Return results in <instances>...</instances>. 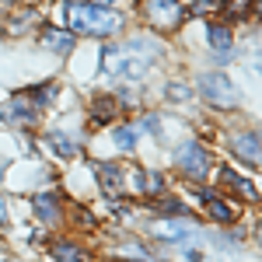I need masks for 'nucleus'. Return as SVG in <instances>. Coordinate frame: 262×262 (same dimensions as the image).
I'll list each match as a JSON object with an SVG mask.
<instances>
[{
  "instance_id": "nucleus-1",
  "label": "nucleus",
  "mask_w": 262,
  "mask_h": 262,
  "mask_svg": "<svg viewBox=\"0 0 262 262\" xmlns=\"http://www.w3.org/2000/svg\"><path fill=\"white\" fill-rule=\"evenodd\" d=\"M122 28V14L119 11H108L101 4H67V32L70 35H116Z\"/></svg>"
},
{
  "instance_id": "nucleus-2",
  "label": "nucleus",
  "mask_w": 262,
  "mask_h": 262,
  "mask_svg": "<svg viewBox=\"0 0 262 262\" xmlns=\"http://www.w3.org/2000/svg\"><path fill=\"white\" fill-rule=\"evenodd\" d=\"M105 74H112V77H122V81L137 84L147 77V70H150V53H147V46L143 42H126V46H112V49H105Z\"/></svg>"
},
{
  "instance_id": "nucleus-3",
  "label": "nucleus",
  "mask_w": 262,
  "mask_h": 262,
  "mask_svg": "<svg viewBox=\"0 0 262 262\" xmlns=\"http://www.w3.org/2000/svg\"><path fill=\"white\" fill-rule=\"evenodd\" d=\"M175 164H179L182 175H189V179H206V171H210V154L203 150V143L185 140L179 150H175Z\"/></svg>"
},
{
  "instance_id": "nucleus-4",
  "label": "nucleus",
  "mask_w": 262,
  "mask_h": 262,
  "mask_svg": "<svg viewBox=\"0 0 262 262\" xmlns=\"http://www.w3.org/2000/svg\"><path fill=\"white\" fill-rule=\"evenodd\" d=\"M200 91H203V98L210 105H217V108H234L238 105V91L231 88V81L224 74H203Z\"/></svg>"
},
{
  "instance_id": "nucleus-5",
  "label": "nucleus",
  "mask_w": 262,
  "mask_h": 262,
  "mask_svg": "<svg viewBox=\"0 0 262 262\" xmlns=\"http://www.w3.org/2000/svg\"><path fill=\"white\" fill-rule=\"evenodd\" d=\"M143 18L161 32H171L182 21V7L179 0H143Z\"/></svg>"
},
{
  "instance_id": "nucleus-6",
  "label": "nucleus",
  "mask_w": 262,
  "mask_h": 262,
  "mask_svg": "<svg viewBox=\"0 0 262 262\" xmlns=\"http://www.w3.org/2000/svg\"><path fill=\"white\" fill-rule=\"evenodd\" d=\"M39 101L35 95L28 91V95H14V101L7 105V112H4V119L11 122V126H35L39 122Z\"/></svg>"
},
{
  "instance_id": "nucleus-7",
  "label": "nucleus",
  "mask_w": 262,
  "mask_h": 262,
  "mask_svg": "<svg viewBox=\"0 0 262 262\" xmlns=\"http://www.w3.org/2000/svg\"><path fill=\"white\" fill-rule=\"evenodd\" d=\"M231 150H234L242 161L262 168V140H259V137H252V133H238V137H231Z\"/></svg>"
},
{
  "instance_id": "nucleus-8",
  "label": "nucleus",
  "mask_w": 262,
  "mask_h": 262,
  "mask_svg": "<svg viewBox=\"0 0 262 262\" xmlns=\"http://www.w3.org/2000/svg\"><path fill=\"white\" fill-rule=\"evenodd\" d=\"M210 46L221 53L217 60H231V46H234V32H231V25H210Z\"/></svg>"
},
{
  "instance_id": "nucleus-9",
  "label": "nucleus",
  "mask_w": 262,
  "mask_h": 262,
  "mask_svg": "<svg viewBox=\"0 0 262 262\" xmlns=\"http://www.w3.org/2000/svg\"><path fill=\"white\" fill-rule=\"evenodd\" d=\"M39 42L46 46V49H56V53H70L74 49V35L70 32H63V28H42V35H39Z\"/></svg>"
},
{
  "instance_id": "nucleus-10",
  "label": "nucleus",
  "mask_w": 262,
  "mask_h": 262,
  "mask_svg": "<svg viewBox=\"0 0 262 262\" xmlns=\"http://www.w3.org/2000/svg\"><path fill=\"white\" fill-rule=\"evenodd\" d=\"M35 217H39L42 224H56L60 221V200L53 196V192H42V196H35Z\"/></svg>"
},
{
  "instance_id": "nucleus-11",
  "label": "nucleus",
  "mask_w": 262,
  "mask_h": 262,
  "mask_svg": "<svg viewBox=\"0 0 262 262\" xmlns=\"http://www.w3.org/2000/svg\"><path fill=\"white\" fill-rule=\"evenodd\" d=\"M150 234L154 238H164V242H185L192 231L185 224H175V221H158V224H150Z\"/></svg>"
},
{
  "instance_id": "nucleus-12",
  "label": "nucleus",
  "mask_w": 262,
  "mask_h": 262,
  "mask_svg": "<svg viewBox=\"0 0 262 262\" xmlns=\"http://www.w3.org/2000/svg\"><path fill=\"white\" fill-rule=\"evenodd\" d=\"M98 182H101V189H105L108 196H116L122 189V168L119 164H98Z\"/></svg>"
},
{
  "instance_id": "nucleus-13",
  "label": "nucleus",
  "mask_w": 262,
  "mask_h": 262,
  "mask_svg": "<svg viewBox=\"0 0 262 262\" xmlns=\"http://www.w3.org/2000/svg\"><path fill=\"white\" fill-rule=\"evenodd\" d=\"M221 182L227 185V189H234L242 200H259V196H255V185H252V182H245L242 175H234L231 168H224V171H221Z\"/></svg>"
},
{
  "instance_id": "nucleus-14",
  "label": "nucleus",
  "mask_w": 262,
  "mask_h": 262,
  "mask_svg": "<svg viewBox=\"0 0 262 262\" xmlns=\"http://www.w3.org/2000/svg\"><path fill=\"white\" fill-rule=\"evenodd\" d=\"M206 210H210V217H213V221H221V224H231L234 217H238V210H234L231 203L217 200V196H210V200H206Z\"/></svg>"
},
{
  "instance_id": "nucleus-15",
  "label": "nucleus",
  "mask_w": 262,
  "mask_h": 262,
  "mask_svg": "<svg viewBox=\"0 0 262 262\" xmlns=\"http://www.w3.org/2000/svg\"><path fill=\"white\" fill-rule=\"evenodd\" d=\"M53 259H56V262H88V255H84L77 245L60 242V245H53Z\"/></svg>"
},
{
  "instance_id": "nucleus-16",
  "label": "nucleus",
  "mask_w": 262,
  "mask_h": 262,
  "mask_svg": "<svg viewBox=\"0 0 262 262\" xmlns=\"http://www.w3.org/2000/svg\"><path fill=\"white\" fill-rule=\"evenodd\" d=\"M116 147L129 154V150L137 147V129H133V126H119V129H116Z\"/></svg>"
},
{
  "instance_id": "nucleus-17",
  "label": "nucleus",
  "mask_w": 262,
  "mask_h": 262,
  "mask_svg": "<svg viewBox=\"0 0 262 262\" xmlns=\"http://www.w3.org/2000/svg\"><path fill=\"white\" fill-rule=\"evenodd\" d=\"M49 147H53L56 154H63V158H74V143L67 140L63 133H49Z\"/></svg>"
},
{
  "instance_id": "nucleus-18",
  "label": "nucleus",
  "mask_w": 262,
  "mask_h": 262,
  "mask_svg": "<svg viewBox=\"0 0 262 262\" xmlns=\"http://www.w3.org/2000/svg\"><path fill=\"white\" fill-rule=\"evenodd\" d=\"M28 25H35V11H25L21 18H11V32L21 35V32H28Z\"/></svg>"
},
{
  "instance_id": "nucleus-19",
  "label": "nucleus",
  "mask_w": 262,
  "mask_h": 262,
  "mask_svg": "<svg viewBox=\"0 0 262 262\" xmlns=\"http://www.w3.org/2000/svg\"><path fill=\"white\" fill-rule=\"evenodd\" d=\"M189 95H192V91H189V88H182V84H171V88H168V98H179V101H185Z\"/></svg>"
},
{
  "instance_id": "nucleus-20",
  "label": "nucleus",
  "mask_w": 262,
  "mask_h": 262,
  "mask_svg": "<svg viewBox=\"0 0 262 262\" xmlns=\"http://www.w3.org/2000/svg\"><path fill=\"white\" fill-rule=\"evenodd\" d=\"M4 224H7V200L0 196V227H4Z\"/></svg>"
},
{
  "instance_id": "nucleus-21",
  "label": "nucleus",
  "mask_w": 262,
  "mask_h": 262,
  "mask_svg": "<svg viewBox=\"0 0 262 262\" xmlns=\"http://www.w3.org/2000/svg\"><path fill=\"white\" fill-rule=\"evenodd\" d=\"M259 245H262V227H259Z\"/></svg>"
},
{
  "instance_id": "nucleus-22",
  "label": "nucleus",
  "mask_w": 262,
  "mask_h": 262,
  "mask_svg": "<svg viewBox=\"0 0 262 262\" xmlns=\"http://www.w3.org/2000/svg\"><path fill=\"white\" fill-rule=\"evenodd\" d=\"M98 4H108V0H98Z\"/></svg>"
},
{
  "instance_id": "nucleus-23",
  "label": "nucleus",
  "mask_w": 262,
  "mask_h": 262,
  "mask_svg": "<svg viewBox=\"0 0 262 262\" xmlns=\"http://www.w3.org/2000/svg\"><path fill=\"white\" fill-rule=\"evenodd\" d=\"M259 70H262V60H259Z\"/></svg>"
},
{
  "instance_id": "nucleus-24",
  "label": "nucleus",
  "mask_w": 262,
  "mask_h": 262,
  "mask_svg": "<svg viewBox=\"0 0 262 262\" xmlns=\"http://www.w3.org/2000/svg\"><path fill=\"white\" fill-rule=\"evenodd\" d=\"M0 7H4V0H0Z\"/></svg>"
}]
</instances>
